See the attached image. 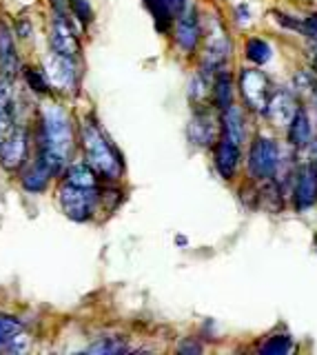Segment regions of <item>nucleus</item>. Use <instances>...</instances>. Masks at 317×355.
I'll list each match as a JSON object with an SVG mask.
<instances>
[{
	"instance_id": "obj_18",
	"label": "nucleus",
	"mask_w": 317,
	"mask_h": 355,
	"mask_svg": "<svg viewBox=\"0 0 317 355\" xmlns=\"http://www.w3.org/2000/svg\"><path fill=\"white\" fill-rule=\"evenodd\" d=\"M213 96H215V102L222 111H224L229 104H233V85H231V76L227 74V71H222V74L218 76Z\"/></svg>"
},
{
	"instance_id": "obj_16",
	"label": "nucleus",
	"mask_w": 317,
	"mask_h": 355,
	"mask_svg": "<svg viewBox=\"0 0 317 355\" xmlns=\"http://www.w3.org/2000/svg\"><path fill=\"white\" fill-rule=\"evenodd\" d=\"M215 124L211 120L206 113L204 116H195L191 127H189V135H191V140L195 144H202V147H209L211 142H213V135H215Z\"/></svg>"
},
{
	"instance_id": "obj_19",
	"label": "nucleus",
	"mask_w": 317,
	"mask_h": 355,
	"mask_svg": "<svg viewBox=\"0 0 317 355\" xmlns=\"http://www.w3.org/2000/svg\"><path fill=\"white\" fill-rule=\"evenodd\" d=\"M20 333H23V325H20V320L0 313V349L7 347V344H12L14 340H18Z\"/></svg>"
},
{
	"instance_id": "obj_8",
	"label": "nucleus",
	"mask_w": 317,
	"mask_h": 355,
	"mask_svg": "<svg viewBox=\"0 0 317 355\" xmlns=\"http://www.w3.org/2000/svg\"><path fill=\"white\" fill-rule=\"evenodd\" d=\"M49 43H51V51H56V54H62V56H69V58L78 56V51H80L76 31H73L71 23L60 12L56 14L54 23H51Z\"/></svg>"
},
{
	"instance_id": "obj_3",
	"label": "nucleus",
	"mask_w": 317,
	"mask_h": 355,
	"mask_svg": "<svg viewBox=\"0 0 317 355\" xmlns=\"http://www.w3.org/2000/svg\"><path fill=\"white\" fill-rule=\"evenodd\" d=\"M98 189H87V186H76L69 182H62L58 189V202L67 218L76 222H87L96 211L98 204Z\"/></svg>"
},
{
	"instance_id": "obj_15",
	"label": "nucleus",
	"mask_w": 317,
	"mask_h": 355,
	"mask_svg": "<svg viewBox=\"0 0 317 355\" xmlns=\"http://www.w3.org/2000/svg\"><path fill=\"white\" fill-rule=\"evenodd\" d=\"M289 140L293 147H306L311 140V122L302 107H298L293 120L289 122Z\"/></svg>"
},
{
	"instance_id": "obj_4",
	"label": "nucleus",
	"mask_w": 317,
	"mask_h": 355,
	"mask_svg": "<svg viewBox=\"0 0 317 355\" xmlns=\"http://www.w3.org/2000/svg\"><path fill=\"white\" fill-rule=\"evenodd\" d=\"M240 91H242V98L249 104L251 109L256 111H267L269 107V100L273 96V85L269 76L264 74L260 69H244L240 74Z\"/></svg>"
},
{
	"instance_id": "obj_23",
	"label": "nucleus",
	"mask_w": 317,
	"mask_h": 355,
	"mask_svg": "<svg viewBox=\"0 0 317 355\" xmlns=\"http://www.w3.org/2000/svg\"><path fill=\"white\" fill-rule=\"evenodd\" d=\"M9 129V91L5 82H0V140Z\"/></svg>"
},
{
	"instance_id": "obj_28",
	"label": "nucleus",
	"mask_w": 317,
	"mask_h": 355,
	"mask_svg": "<svg viewBox=\"0 0 317 355\" xmlns=\"http://www.w3.org/2000/svg\"><path fill=\"white\" fill-rule=\"evenodd\" d=\"M160 3H162V5H164V0H160ZM164 7H166V5H164Z\"/></svg>"
},
{
	"instance_id": "obj_6",
	"label": "nucleus",
	"mask_w": 317,
	"mask_h": 355,
	"mask_svg": "<svg viewBox=\"0 0 317 355\" xmlns=\"http://www.w3.org/2000/svg\"><path fill=\"white\" fill-rule=\"evenodd\" d=\"M45 78L51 87H56L60 91H73L76 87V67L69 56H62L51 51V54L45 58Z\"/></svg>"
},
{
	"instance_id": "obj_7",
	"label": "nucleus",
	"mask_w": 317,
	"mask_h": 355,
	"mask_svg": "<svg viewBox=\"0 0 317 355\" xmlns=\"http://www.w3.org/2000/svg\"><path fill=\"white\" fill-rule=\"evenodd\" d=\"M27 131L25 129H12L9 133H5V138L0 140V164L5 166L7 171H16L23 166L25 158H27Z\"/></svg>"
},
{
	"instance_id": "obj_1",
	"label": "nucleus",
	"mask_w": 317,
	"mask_h": 355,
	"mask_svg": "<svg viewBox=\"0 0 317 355\" xmlns=\"http://www.w3.org/2000/svg\"><path fill=\"white\" fill-rule=\"evenodd\" d=\"M73 151V131L69 116L58 104H45L40 113V160L58 175Z\"/></svg>"
},
{
	"instance_id": "obj_5",
	"label": "nucleus",
	"mask_w": 317,
	"mask_h": 355,
	"mask_svg": "<svg viewBox=\"0 0 317 355\" xmlns=\"http://www.w3.org/2000/svg\"><path fill=\"white\" fill-rule=\"evenodd\" d=\"M280 166V151H278V144L273 142L271 138H256V142L251 144V151H249V171L253 178H273Z\"/></svg>"
},
{
	"instance_id": "obj_27",
	"label": "nucleus",
	"mask_w": 317,
	"mask_h": 355,
	"mask_svg": "<svg viewBox=\"0 0 317 355\" xmlns=\"http://www.w3.org/2000/svg\"><path fill=\"white\" fill-rule=\"evenodd\" d=\"M313 240H315V249H317V233H315V238H313Z\"/></svg>"
},
{
	"instance_id": "obj_25",
	"label": "nucleus",
	"mask_w": 317,
	"mask_h": 355,
	"mask_svg": "<svg viewBox=\"0 0 317 355\" xmlns=\"http://www.w3.org/2000/svg\"><path fill=\"white\" fill-rule=\"evenodd\" d=\"M249 18H251V14H249V5H240V7H238V20H240V23H247Z\"/></svg>"
},
{
	"instance_id": "obj_17",
	"label": "nucleus",
	"mask_w": 317,
	"mask_h": 355,
	"mask_svg": "<svg viewBox=\"0 0 317 355\" xmlns=\"http://www.w3.org/2000/svg\"><path fill=\"white\" fill-rule=\"evenodd\" d=\"M65 182L76 186H87V189H98V173L89 164H71L67 169Z\"/></svg>"
},
{
	"instance_id": "obj_20",
	"label": "nucleus",
	"mask_w": 317,
	"mask_h": 355,
	"mask_svg": "<svg viewBox=\"0 0 317 355\" xmlns=\"http://www.w3.org/2000/svg\"><path fill=\"white\" fill-rule=\"evenodd\" d=\"M271 45L267 43V40L262 38H251L247 43V58L251 62H256V65H264V62L271 60Z\"/></svg>"
},
{
	"instance_id": "obj_12",
	"label": "nucleus",
	"mask_w": 317,
	"mask_h": 355,
	"mask_svg": "<svg viewBox=\"0 0 317 355\" xmlns=\"http://www.w3.org/2000/svg\"><path fill=\"white\" fill-rule=\"evenodd\" d=\"M18 71V51L9 27L0 20V74L5 80H12Z\"/></svg>"
},
{
	"instance_id": "obj_10",
	"label": "nucleus",
	"mask_w": 317,
	"mask_h": 355,
	"mask_svg": "<svg viewBox=\"0 0 317 355\" xmlns=\"http://www.w3.org/2000/svg\"><path fill=\"white\" fill-rule=\"evenodd\" d=\"M200 23L193 9H184L182 14H177V23H175V40L177 45L182 47L186 54H193L198 43H200Z\"/></svg>"
},
{
	"instance_id": "obj_21",
	"label": "nucleus",
	"mask_w": 317,
	"mask_h": 355,
	"mask_svg": "<svg viewBox=\"0 0 317 355\" xmlns=\"http://www.w3.org/2000/svg\"><path fill=\"white\" fill-rule=\"evenodd\" d=\"M89 353H100V355H115V353H124L126 344L118 338H102L98 342H93L87 349Z\"/></svg>"
},
{
	"instance_id": "obj_11",
	"label": "nucleus",
	"mask_w": 317,
	"mask_h": 355,
	"mask_svg": "<svg viewBox=\"0 0 317 355\" xmlns=\"http://www.w3.org/2000/svg\"><path fill=\"white\" fill-rule=\"evenodd\" d=\"M240 147L242 144L233 142L227 135H220L218 140V147H215V166L222 178H231L236 175V169H238V160H240Z\"/></svg>"
},
{
	"instance_id": "obj_9",
	"label": "nucleus",
	"mask_w": 317,
	"mask_h": 355,
	"mask_svg": "<svg viewBox=\"0 0 317 355\" xmlns=\"http://www.w3.org/2000/svg\"><path fill=\"white\" fill-rule=\"evenodd\" d=\"M317 202V164L309 162L298 171V184H295V207L304 211Z\"/></svg>"
},
{
	"instance_id": "obj_26",
	"label": "nucleus",
	"mask_w": 317,
	"mask_h": 355,
	"mask_svg": "<svg viewBox=\"0 0 317 355\" xmlns=\"http://www.w3.org/2000/svg\"><path fill=\"white\" fill-rule=\"evenodd\" d=\"M313 96H315V104H317V82H313Z\"/></svg>"
},
{
	"instance_id": "obj_2",
	"label": "nucleus",
	"mask_w": 317,
	"mask_h": 355,
	"mask_svg": "<svg viewBox=\"0 0 317 355\" xmlns=\"http://www.w3.org/2000/svg\"><path fill=\"white\" fill-rule=\"evenodd\" d=\"M80 138H82L84 155H87V164L91 169L98 175H102L104 180H118L124 166H122L118 151H115L113 144L107 140V135H104L91 120H84L80 127Z\"/></svg>"
},
{
	"instance_id": "obj_13",
	"label": "nucleus",
	"mask_w": 317,
	"mask_h": 355,
	"mask_svg": "<svg viewBox=\"0 0 317 355\" xmlns=\"http://www.w3.org/2000/svg\"><path fill=\"white\" fill-rule=\"evenodd\" d=\"M295 111H298V107H295L293 98L289 96L287 91H273V96L269 100V107H267V116L278 124V127H287V124L293 120Z\"/></svg>"
},
{
	"instance_id": "obj_14",
	"label": "nucleus",
	"mask_w": 317,
	"mask_h": 355,
	"mask_svg": "<svg viewBox=\"0 0 317 355\" xmlns=\"http://www.w3.org/2000/svg\"><path fill=\"white\" fill-rule=\"evenodd\" d=\"M51 178H54L51 169L38 158V160L25 171V175H23V186H25L27 191H31V193H40V191H45V189H47V184H49Z\"/></svg>"
},
{
	"instance_id": "obj_24",
	"label": "nucleus",
	"mask_w": 317,
	"mask_h": 355,
	"mask_svg": "<svg viewBox=\"0 0 317 355\" xmlns=\"http://www.w3.org/2000/svg\"><path fill=\"white\" fill-rule=\"evenodd\" d=\"M25 78L29 82V87L34 89V91H40V93H45L49 91V82L45 78V74H40V71H34V69H27L25 71Z\"/></svg>"
},
{
	"instance_id": "obj_22",
	"label": "nucleus",
	"mask_w": 317,
	"mask_h": 355,
	"mask_svg": "<svg viewBox=\"0 0 317 355\" xmlns=\"http://www.w3.org/2000/svg\"><path fill=\"white\" fill-rule=\"evenodd\" d=\"M293 349V342L289 336H276V338H269V342L264 344L260 349L264 355H284Z\"/></svg>"
}]
</instances>
